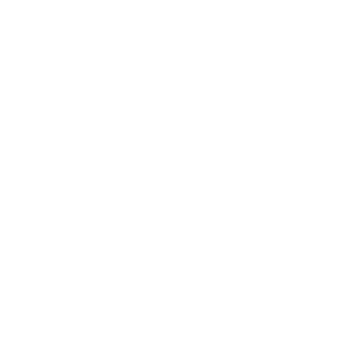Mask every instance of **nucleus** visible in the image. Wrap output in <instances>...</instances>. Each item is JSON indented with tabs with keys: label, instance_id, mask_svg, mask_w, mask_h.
<instances>
[]
</instances>
